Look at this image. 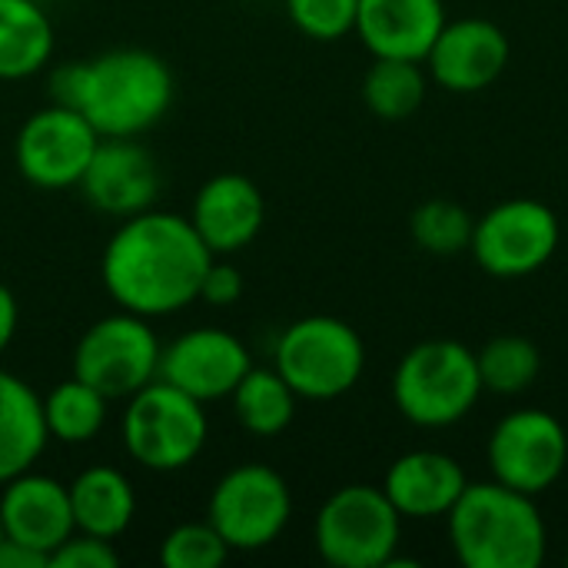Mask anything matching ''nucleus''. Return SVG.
<instances>
[{
    "label": "nucleus",
    "instance_id": "f03ea898",
    "mask_svg": "<svg viewBox=\"0 0 568 568\" xmlns=\"http://www.w3.org/2000/svg\"><path fill=\"white\" fill-rule=\"evenodd\" d=\"M50 103L80 110L100 136H140L166 116L173 73L156 53L120 47L57 67Z\"/></svg>",
    "mask_w": 568,
    "mask_h": 568
},
{
    "label": "nucleus",
    "instance_id": "dca6fc26",
    "mask_svg": "<svg viewBox=\"0 0 568 568\" xmlns=\"http://www.w3.org/2000/svg\"><path fill=\"white\" fill-rule=\"evenodd\" d=\"M0 519L7 539L23 542L27 549H37L47 559L53 556L57 546H63L77 532L67 486L30 469L3 483Z\"/></svg>",
    "mask_w": 568,
    "mask_h": 568
},
{
    "label": "nucleus",
    "instance_id": "20e7f679",
    "mask_svg": "<svg viewBox=\"0 0 568 568\" xmlns=\"http://www.w3.org/2000/svg\"><path fill=\"white\" fill-rule=\"evenodd\" d=\"M483 393L476 353L459 339H423L403 353L393 373V403L419 429H446L466 419Z\"/></svg>",
    "mask_w": 568,
    "mask_h": 568
},
{
    "label": "nucleus",
    "instance_id": "0eeeda50",
    "mask_svg": "<svg viewBox=\"0 0 568 568\" xmlns=\"http://www.w3.org/2000/svg\"><path fill=\"white\" fill-rule=\"evenodd\" d=\"M403 516L383 486L353 483L336 489L316 513L313 539L323 562L333 568L396 566Z\"/></svg>",
    "mask_w": 568,
    "mask_h": 568
},
{
    "label": "nucleus",
    "instance_id": "7c9ffc66",
    "mask_svg": "<svg viewBox=\"0 0 568 568\" xmlns=\"http://www.w3.org/2000/svg\"><path fill=\"white\" fill-rule=\"evenodd\" d=\"M243 296V276L233 263H223L213 256L203 283H200V300L210 306H233Z\"/></svg>",
    "mask_w": 568,
    "mask_h": 568
},
{
    "label": "nucleus",
    "instance_id": "6ab92c4d",
    "mask_svg": "<svg viewBox=\"0 0 568 568\" xmlns=\"http://www.w3.org/2000/svg\"><path fill=\"white\" fill-rule=\"evenodd\" d=\"M446 20L443 0H359L353 33H359L373 57L423 63Z\"/></svg>",
    "mask_w": 568,
    "mask_h": 568
},
{
    "label": "nucleus",
    "instance_id": "ddd939ff",
    "mask_svg": "<svg viewBox=\"0 0 568 568\" xmlns=\"http://www.w3.org/2000/svg\"><path fill=\"white\" fill-rule=\"evenodd\" d=\"M513 47L499 23L486 17L446 20L426 53V73L449 93H479L509 67Z\"/></svg>",
    "mask_w": 568,
    "mask_h": 568
},
{
    "label": "nucleus",
    "instance_id": "cd10ccee",
    "mask_svg": "<svg viewBox=\"0 0 568 568\" xmlns=\"http://www.w3.org/2000/svg\"><path fill=\"white\" fill-rule=\"evenodd\" d=\"M226 559L230 546L210 523H183L160 546V562L166 568H220Z\"/></svg>",
    "mask_w": 568,
    "mask_h": 568
},
{
    "label": "nucleus",
    "instance_id": "c756f323",
    "mask_svg": "<svg viewBox=\"0 0 568 568\" xmlns=\"http://www.w3.org/2000/svg\"><path fill=\"white\" fill-rule=\"evenodd\" d=\"M120 566V552L113 549L110 539L100 536H87V532H73L63 546L53 549L50 568H116Z\"/></svg>",
    "mask_w": 568,
    "mask_h": 568
},
{
    "label": "nucleus",
    "instance_id": "1a4fd4ad",
    "mask_svg": "<svg viewBox=\"0 0 568 568\" xmlns=\"http://www.w3.org/2000/svg\"><path fill=\"white\" fill-rule=\"evenodd\" d=\"M293 516V493L286 479L263 466V463H243L230 469L206 509V523L223 536L230 552H260L273 546Z\"/></svg>",
    "mask_w": 568,
    "mask_h": 568
},
{
    "label": "nucleus",
    "instance_id": "412c9836",
    "mask_svg": "<svg viewBox=\"0 0 568 568\" xmlns=\"http://www.w3.org/2000/svg\"><path fill=\"white\" fill-rule=\"evenodd\" d=\"M47 439L40 396L20 376L0 369V486L27 473Z\"/></svg>",
    "mask_w": 568,
    "mask_h": 568
},
{
    "label": "nucleus",
    "instance_id": "9d476101",
    "mask_svg": "<svg viewBox=\"0 0 568 568\" xmlns=\"http://www.w3.org/2000/svg\"><path fill=\"white\" fill-rule=\"evenodd\" d=\"M160 339L146 316L113 313L97 320L73 349V376L106 399H130L160 376Z\"/></svg>",
    "mask_w": 568,
    "mask_h": 568
},
{
    "label": "nucleus",
    "instance_id": "f704fd0d",
    "mask_svg": "<svg viewBox=\"0 0 568 568\" xmlns=\"http://www.w3.org/2000/svg\"><path fill=\"white\" fill-rule=\"evenodd\" d=\"M566 562H568V556H566Z\"/></svg>",
    "mask_w": 568,
    "mask_h": 568
},
{
    "label": "nucleus",
    "instance_id": "b1692460",
    "mask_svg": "<svg viewBox=\"0 0 568 568\" xmlns=\"http://www.w3.org/2000/svg\"><path fill=\"white\" fill-rule=\"evenodd\" d=\"M429 77L419 60L403 57H373V67L363 77V103L373 116L386 123L409 120L426 100Z\"/></svg>",
    "mask_w": 568,
    "mask_h": 568
},
{
    "label": "nucleus",
    "instance_id": "a211bd4d",
    "mask_svg": "<svg viewBox=\"0 0 568 568\" xmlns=\"http://www.w3.org/2000/svg\"><path fill=\"white\" fill-rule=\"evenodd\" d=\"M466 486L469 479L459 459L439 449L403 453L383 479V493L389 496L396 513L416 523H429L439 516L446 519Z\"/></svg>",
    "mask_w": 568,
    "mask_h": 568
},
{
    "label": "nucleus",
    "instance_id": "39448f33",
    "mask_svg": "<svg viewBox=\"0 0 568 568\" xmlns=\"http://www.w3.org/2000/svg\"><path fill=\"white\" fill-rule=\"evenodd\" d=\"M206 409L166 379H153L126 399L120 436L133 463L153 473L186 469L206 446Z\"/></svg>",
    "mask_w": 568,
    "mask_h": 568
},
{
    "label": "nucleus",
    "instance_id": "aec40b11",
    "mask_svg": "<svg viewBox=\"0 0 568 568\" xmlns=\"http://www.w3.org/2000/svg\"><path fill=\"white\" fill-rule=\"evenodd\" d=\"M70 509L77 532L116 539L130 529L136 516V496L130 479L113 466H90L70 486Z\"/></svg>",
    "mask_w": 568,
    "mask_h": 568
},
{
    "label": "nucleus",
    "instance_id": "a878e982",
    "mask_svg": "<svg viewBox=\"0 0 568 568\" xmlns=\"http://www.w3.org/2000/svg\"><path fill=\"white\" fill-rule=\"evenodd\" d=\"M479 379L486 393L496 396H519L526 393L539 373H542V353L529 336H516V333H503L493 336L479 353Z\"/></svg>",
    "mask_w": 568,
    "mask_h": 568
},
{
    "label": "nucleus",
    "instance_id": "2eb2a0df",
    "mask_svg": "<svg viewBox=\"0 0 568 568\" xmlns=\"http://www.w3.org/2000/svg\"><path fill=\"white\" fill-rule=\"evenodd\" d=\"M80 190L100 213L126 220L153 206L160 193V166L150 150L133 143V136H100Z\"/></svg>",
    "mask_w": 568,
    "mask_h": 568
},
{
    "label": "nucleus",
    "instance_id": "9b49d317",
    "mask_svg": "<svg viewBox=\"0 0 568 568\" xmlns=\"http://www.w3.org/2000/svg\"><path fill=\"white\" fill-rule=\"evenodd\" d=\"M486 459L496 483L539 499L566 473V426L546 409H516L496 423L486 446Z\"/></svg>",
    "mask_w": 568,
    "mask_h": 568
},
{
    "label": "nucleus",
    "instance_id": "4468645a",
    "mask_svg": "<svg viewBox=\"0 0 568 568\" xmlns=\"http://www.w3.org/2000/svg\"><path fill=\"white\" fill-rule=\"evenodd\" d=\"M250 366L253 359L246 343L213 326L190 329L160 353V379L173 383L200 403L226 399L250 373Z\"/></svg>",
    "mask_w": 568,
    "mask_h": 568
},
{
    "label": "nucleus",
    "instance_id": "72a5a7b5",
    "mask_svg": "<svg viewBox=\"0 0 568 568\" xmlns=\"http://www.w3.org/2000/svg\"><path fill=\"white\" fill-rule=\"evenodd\" d=\"M7 539V532H3V519H0V542Z\"/></svg>",
    "mask_w": 568,
    "mask_h": 568
},
{
    "label": "nucleus",
    "instance_id": "5701e85b",
    "mask_svg": "<svg viewBox=\"0 0 568 568\" xmlns=\"http://www.w3.org/2000/svg\"><path fill=\"white\" fill-rule=\"evenodd\" d=\"M230 399H233V413H236L240 426L250 436L270 439V436H280L290 429L300 396L290 389V383L276 369L250 366V373L240 379V386L230 393Z\"/></svg>",
    "mask_w": 568,
    "mask_h": 568
},
{
    "label": "nucleus",
    "instance_id": "7ed1b4c3",
    "mask_svg": "<svg viewBox=\"0 0 568 568\" xmlns=\"http://www.w3.org/2000/svg\"><path fill=\"white\" fill-rule=\"evenodd\" d=\"M449 542L466 568H539L549 529L536 496L496 479L469 483L446 516Z\"/></svg>",
    "mask_w": 568,
    "mask_h": 568
},
{
    "label": "nucleus",
    "instance_id": "473e14b6",
    "mask_svg": "<svg viewBox=\"0 0 568 568\" xmlns=\"http://www.w3.org/2000/svg\"><path fill=\"white\" fill-rule=\"evenodd\" d=\"M13 333H17V300H13V293L0 283V353L10 346Z\"/></svg>",
    "mask_w": 568,
    "mask_h": 568
},
{
    "label": "nucleus",
    "instance_id": "4be33fe9",
    "mask_svg": "<svg viewBox=\"0 0 568 568\" xmlns=\"http://www.w3.org/2000/svg\"><path fill=\"white\" fill-rule=\"evenodd\" d=\"M53 57V20L37 0H0V80L40 73Z\"/></svg>",
    "mask_w": 568,
    "mask_h": 568
},
{
    "label": "nucleus",
    "instance_id": "423d86ee",
    "mask_svg": "<svg viewBox=\"0 0 568 568\" xmlns=\"http://www.w3.org/2000/svg\"><path fill=\"white\" fill-rule=\"evenodd\" d=\"M273 369L300 399H339L363 379L366 343L346 320L303 316L283 329Z\"/></svg>",
    "mask_w": 568,
    "mask_h": 568
},
{
    "label": "nucleus",
    "instance_id": "f257e3e1",
    "mask_svg": "<svg viewBox=\"0 0 568 568\" xmlns=\"http://www.w3.org/2000/svg\"><path fill=\"white\" fill-rule=\"evenodd\" d=\"M213 263L210 246L180 213L143 210L126 216L103 250V286L113 303L136 316H170L200 300Z\"/></svg>",
    "mask_w": 568,
    "mask_h": 568
},
{
    "label": "nucleus",
    "instance_id": "c85d7f7f",
    "mask_svg": "<svg viewBox=\"0 0 568 568\" xmlns=\"http://www.w3.org/2000/svg\"><path fill=\"white\" fill-rule=\"evenodd\" d=\"M290 20L313 40H339L353 33L359 0H286Z\"/></svg>",
    "mask_w": 568,
    "mask_h": 568
},
{
    "label": "nucleus",
    "instance_id": "bb28decb",
    "mask_svg": "<svg viewBox=\"0 0 568 568\" xmlns=\"http://www.w3.org/2000/svg\"><path fill=\"white\" fill-rule=\"evenodd\" d=\"M473 226H476V216L449 196H429L409 216V233L416 246L433 256L466 253L473 243Z\"/></svg>",
    "mask_w": 568,
    "mask_h": 568
},
{
    "label": "nucleus",
    "instance_id": "2f4dec72",
    "mask_svg": "<svg viewBox=\"0 0 568 568\" xmlns=\"http://www.w3.org/2000/svg\"><path fill=\"white\" fill-rule=\"evenodd\" d=\"M0 568H50V559L37 549H27L23 542L3 539L0 542Z\"/></svg>",
    "mask_w": 568,
    "mask_h": 568
},
{
    "label": "nucleus",
    "instance_id": "393cba45",
    "mask_svg": "<svg viewBox=\"0 0 568 568\" xmlns=\"http://www.w3.org/2000/svg\"><path fill=\"white\" fill-rule=\"evenodd\" d=\"M43 426L47 436L67 446H80L100 436V429L106 426V406L110 399L93 389L90 383L70 376L67 383L53 386L43 399Z\"/></svg>",
    "mask_w": 568,
    "mask_h": 568
},
{
    "label": "nucleus",
    "instance_id": "f3484780",
    "mask_svg": "<svg viewBox=\"0 0 568 568\" xmlns=\"http://www.w3.org/2000/svg\"><path fill=\"white\" fill-rule=\"evenodd\" d=\"M190 223L213 256H230L260 236L266 223V200L250 176L220 173L200 186Z\"/></svg>",
    "mask_w": 568,
    "mask_h": 568
},
{
    "label": "nucleus",
    "instance_id": "6e6552de",
    "mask_svg": "<svg viewBox=\"0 0 568 568\" xmlns=\"http://www.w3.org/2000/svg\"><path fill=\"white\" fill-rule=\"evenodd\" d=\"M562 226L552 206L532 196H513L486 210L473 226L469 253L496 280L539 273L559 250Z\"/></svg>",
    "mask_w": 568,
    "mask_h": 568
},
{
    "label": "nucleus",
    "instance_id": "f8f14e48",
    "mask_svg": "<svg viewBox=\"0 0 568 568\" xmlns=\"http://www.w3.org/2000/svg\"><path fill=\"white\" fill-rule=\"evenodd\" d=\"M100 143L93 123L63 103H50L27 116L13 140V163L20 176L40 190L80 186L90 156Z\"/></svg>",
    "mask_w": 568,
    "mask_h": 568
}]
</instances>
